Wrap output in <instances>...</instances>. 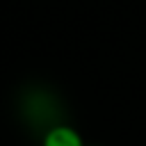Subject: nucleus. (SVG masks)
Instances as JSON below:
<instances>
[{"label": "nucleus", "mask_w": 146, "mask_h": 146, "mask_svg": "<svg viewBox=\"0 0 146 146\" xmlns=\"http://www.w3.org/2000/svg\"><path fill=\"white\" fill-rule=\"evenodd\" d=\"M41 146H87V144L78 128L68 123H55L43 132Z\"/></svg>", "instance_id": "obj_1"}]
</instances>
